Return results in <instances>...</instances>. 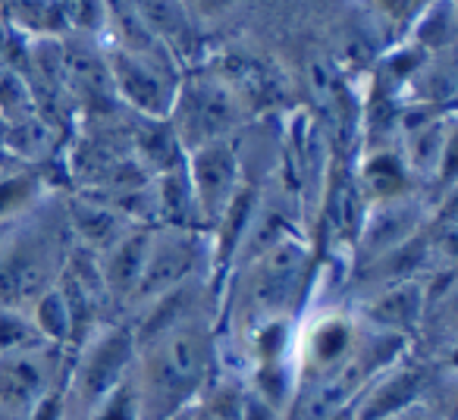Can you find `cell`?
I'll return each mask as SVG.
<instances>
[{
  "label": "cell",
  "mask_w": 458,
  "mask_h": 420,
  "mask_svg": "<svg viewBox=\"0 0 458 420\" xmlns=\"http://www.w3.org/2000/svg\"><path fill=\"white\" fill-rule=\"evenodd\" d=\"M220 342L210 314L185 317L139 342L135 386L141 420H164L198 405L216 380Z\"/></svg>",
  "instance_id": "obj_1"
},
{
  "label": "cell",
  "mask_w": 458,
  "mask_h": 420,
  "mask_svg": "<svg viewBox=\"0 0 458 420\" xmlns=\"http://www.w3.org/2000/svg\"><path fill=\"white\" fill-rule=\"evenodd\" d=\"M51 197L22 217L13 226L7 245L0 248V305L29 311L51 286H57V276L72 248L66 210L60 217L54 207H47Z\"/></svg>",
  "instance_id": "obj_2"
},
{
  "label": "cell",
  "mask_w": 458,
  "mask_h": 420,
  "mask_svg": "<svg viewBox=\"0 0 458 420\" xmlns=\"http://www.w3.org/2000/svg\"><path fill=\"white\" fill-rule=\"evenodd\" d=\"M311 245L301 232L283 236L242 267L245 282L239 289V307L245 330L276 317L299 320L311 295Z\"/></svg>",
  "instance_id": "obj_3"
},
{
  "label": "cell",
  "mask_w": 458,
  "mask_h": 420,
  "mask_svg": "<svg viewBox=\"0 0 458 420\" xmlns=\"http://www.w3.org/2000/svg\"><path fill=\"white\" fill-rule=\"evenodd\" d=\"M245 116H249L245 101L216 70H182L166 122L189 154L214 141L239 139Z\"/></svg>",
  "instance_id": "obj_4"
},
{
  "label": "cell",
  "mask_w": 458,
  "mask_h": 420,
  "mask_svg": "<svg viewBox=\"0 0 458 420\" xmlns=\"http://www.w3.org/2000/svg\"><path fill=\"white\" fill-rule=\"evenodd\" d=\"M135 357H139V342L126 320L104 323L85 342H79L70 355V374H66L70 411L82 417L91 405H98L110 389H116L132 374Z\"/></svg>",
  "instance_id": "obj_5"
},
{
  "label": "cell",
  "mask_w": 458,
  "mask_h": 420,
  "mask_svg": "<svg viewBox=\"0 0 458 420\" xmlns=\"http://www.w3.org/2000/svg\"><path fill=\"white\" fill-rule=\"evenodd\" d=\"M358 336H361V320L355 311H345L339 305L308 307L301 326L295 323L293 342L299 395L343 374L358 349Z\"/></svg>",
  "instance_id": "obj_6"
},
{
  "label": "cell",
  "mask_w": 458,
  "mask_h": 420,
  "mask_svg": "<svg viewBox=\"0 0 458 420\" xmlns=\"http://www.w3.org/2000/svg\"><path fill=\"white\" fill-rule=\"evenodd\" d=\"M191 280H214V245L208 232L198 230H160L154 226L151 251L141 282L129 307L141 311L170 289Z\"/></svg>",
  "instance_id": "obj_7"
},
{
  "label": "cell",
  "mask_w": 458,
  "mask_h": 420,
  "mask_svg": "<svg viewBox=\"0 0 458 420\" xmlns=\"http://www.w3.org/2000/svg\"><path fill=\"white\" fill-rule=\"evenodd\" d=\"M70 355L72 349L51 342H35L0 355V414L29 420L54 389H66Z\"/></svg>",
  "instance_id": "obj_8"
},
{
  "label": "cell",
  "mask_w": 458,
  "mask_h": 420,
  "mask_svg": "<svg viewBox=\"0 0 458 420\" xmlns=\"http://www.w3.org/2000/svg\"><path fill=\"white\" fill-rule=\"evenodd\" d=\"M185 176H189L191 195H195L198 214H201L204 232H214L239 191L249 185L245 179V160L239 139L214 141V145L195 147L185 154Z\"/></svg>",
  "instance_id": "obj_9"
},
{
  "label": "cell",
  "mask_w": 458,
  "mask_h": 420,
  "mask_svg": "<svg viewBox=\"0 0 458 420\" xmlns=\"http://www.w3.org/2000/svg\"><path fill=\"white\" fill-rule=\"evenodd\" d=\"M104 60H107L116 104H123L135 116H151V120L170 116L179 79H182L179 66L135 57V54L114 45H104Z\"/></svg>",
  "instance_id": "obj_10"
},
{
  "label": "cell",
  "mask_w": 458,
  "mask_h": 420,
  "mask_svg": "<svg viewBox=\"0 0 458 420\" xmlns=\"http://www.w3.org/2000/svg\"><path fill=\"white\" fill-rule=\"evenodd\" d=\"M427 217H430V210L414 195L399 197V201H386V204H370L361 220L355 245H352L355 257L361 264H374V261H380V257L393 255L402 245L418 239Z\"/></svg>",
  "instance_id": "obj_11"
},
{
  "label": "cell",
  "mask_w": 458,
  "mask_h": 420,
  "mask_svg": "<svg viewBox=\"0 0 458 420\" xmlns=\"http://www.w3.org/2000/svg\"><path fill=\"white\" fill-rule=\"evenodd\" d=\"M427 305H430V292H427L424 280L411 276V280L389 282V286H380L377 292H370L358 305L355 314L370 330L411 339L418 332L420 320H424Z\"/></svg>",
  "instance_id": "obj_12"
},
{
  "label": "cell",
  "mask_w": 458,
  "mask_h": 420,
  "mask_svg": "<svg viewBox=\"0 0 458 420\" xmlns=\"http://www.w3.org/2000/svg\"><path fill=\"white\" fill-rule=\"evenodd\" d=\"M64 210H66V226H70L72 242L95 251V255L107 251L116 239L126 236L135 226L120 207H114V204L107 201V197L89 195V191L72 195Z\"/></svg>",
  "instance_id": "obj_13"
},
{
  "label": "cell",
  "mask_w": 458,
  "mask_h": 420,
  "mask_svg": "<svg viewBox=\"0 0 458 420\" xmlns=\"http://www.w3.org/2000/svg\"><path fill=\"white\" fill-rule=\"evenodd\" d=\"M154 226H132L126 236H120L107 251L98 255V267H101V280L107 289L114 305H129L141 282L148 264V251H151Z\"/></svg>",
  "instance_id": "obj_14"
},
{
  "label": "cell",
  "mask_w": 458,
  "mask_h": 420,
  "mask_svg": "<svg viewBox=\"0 0 458 420\" xmlns=\"http://www.w3.org/2000/svg\"><path fill=\"white\" fill-rule=\"evenodd\" d=\"M132 7L182 70L198 57L201 35H198V22L185 7V0H132Z\"/></svg>",
  "instance_id": "obj_15"
},
{
  "label": "cell",
  "mask_w": 458,
  "mask_h": 420,
  "mask_svg": "<svg viewBox=\"0 0 458 420\" xmlns=\"http://www.w3.org/2000/svg\"><path fill=\"white\" fill-rule=\"evenodd\" d=\"M355 179L368 204H386L414 195V176L395 145L364 147L355 166Z\"/></svg>",
  "instance_id": "obj_16"
},
{
  "label": "cell",
  "mask_w": 458,
  "mask_h": 420,
  "mask_svg": "<svg viewBox=\"0 0 458 420\" xmlns=\"http://www.w3.org/2000/svg\"><path fill=\"white\" fill-rule=\"evenodd\" d=\"M129 147L132 157L148 176L179 170L185 164V147L179 145L176 132L166 120H151V116L129 113Z\"/></svg>",
  "instance_id": "obj_17"
},
{
  "label": "cell",
  "mask_w": 458,
  "mask_h": 420,
  "mask_svg": "<svg viewBox=\"0 0 458 420\" xmlns=\"http://www.w3.org/2000/svg\"><path fill=\"white\" fill-rule=\"evenodd\" d=\"M45 197H51L45 172L20 164L4 147L0 154V223H16V220L29 217Z\"/></svg>",
  "instance_id": "obj_18"
},
{
  "label": "cell",
  "mask_w": 458,
  "mask_h": 420,
  "mask_svg": "<svg viewBox=\"0 0 458 420\" xmlns=\"http://www.w3.org/2000/svg\"><path fill=\"white\" fill-rule=\"evenodd\" d=\"M151 189H154V226H160V230L204 232L201 214H198L195 195H191L189 176H185V164L179 170L151 176Z\"/></svg>",
  "instance_id": "obj_19"
},
{
  "label": "cell",
  "mask_w": 458,
  "mask_h": 420,
  "mask_svg": "<svg viewBox=\"0 0 458 420\" xmlns=\"http://www.w3.org/2000/svg\"><path fill=\"white\" fill-rule=\"evenodd\" d=\"M455 0H427L408 20V35L414 47L427 54V57H439V54H452L455 45Z\"/></svg>",
  "instance_id": "obj_20"
},
{
  "label": "cell",
  "mask_w": 458,
  "mask_h": 420,
  "mask_svg": "<svg viewBox=\"0 0 458 420\" xmlns=\"http://www.w3.org/2000/svg\"><path fill=\"white\" fill-rule=\"evenodd\" d=\"M29 317H32L35 330L45 342L60 345V349H72V314L66 305L64 292L57 286H51L32 307H29Z\"/></svg>",
  "instance_id": "obj_21"
},
{
  "label": "cell",
  "mask_w": 458,
  "mask_h": 420,
  "mask_svg": "<svg viewBox=\"0 0 458 420\" xmlns=\"http://www.w3.org/2000/svg\"><path fill=\"white\" fill-rule=\"evenodd\" d=\"M41 113L32 95V85L22 76L20 66L0 63V126H13L29 116Z\"/></svg>",
  "instance_id": "obj_22"
},
{
  "label": "cell",
  "mask_w": 458,
  "mask_h": 420,
  "mask_svg": "<svg viewBox=\"0 0 458 420\" xmlns=\"http://www.w3.org/2000/svg\"><path fill=\"white\" fill-rule=\"evenodd\" d=\"M57 4H60V20H64L66 35L104 41V35H107V16H110L107 0H57Z\"/></svg>",
  "instance_id": "obj_23"
},
{
  "label": "cell",
  "mask_w": 458,
  "mask_h": 420,
  "mask_svg": "<svg viewBox=\"0 0 458 420\" xmlns=\"http://www.w3.org/2000/svg\"><path fill=\"white\" fill-rule=\"evenodd\" d=\"M82 420H141V401L135 374H129L116 389H110L98 405H91L82 414Z\"/></svg>",
  "instance_id": "obj_24"
},
{
  "label": "cell",
  "mask_w": 458,
  "mask_h": 420,
  "mask_svg": "<svg viewBox=\"0 0 458 420\" xmlns=\"http://www.w3.org/2000/svg\"><path fill=\"white\" fill-rule=\"evenodd\" d=\"M45 342L35 330L29 311H16V307L0 305V355H10L16 349H26V345Z\"/></svg>",
  "instance_id": "obj_25"
},
{
  "label": "cell",
  "mask_w": 458,
  "mask_h": 420,
  "mask_svg": "<svg viewBox=\"0 0 458 420\" xmlns=\"http://www.w3.org/2000/svg\"><path fill=\"white\" fill-rule=\"evenodd\" d=\"M242 420H286V414L276 411L270 401H264L261 395L245 386L242 389Z\"/></svg>",
  "instance_id": "obj_26"
},
{
  "label": "cell",
  "mask_w": 458,
  "mask_h": 420,
  "mask_svg": "<svg viewBox=\"0 0 458 420\" xmlns=\"http://www.w3.org/2000/svg\"><path fill=\"white\" fill-rule=\"evenodd\" d=\"M239 0H185V7H189V13L198 20H220V16H226L229 10L236 7Z\"/></svg>",
  "instance_id": "obj_27"
},
{
  "label": "cell",
  "mask_w": 458,
  "mask_h": 420,
  "mask_svg": "<svg viewBox=\"0 0 458 420\" xmlns=\"http://www.w3.org/2000/svg\"><path fill=\"white\" fill-rule=\"evenodd\" d=\"M374 4L380 7V13L393 22H408L414 7H418V0H374Z\"/></svg>",
  "instance_id": "obj_28"
},
{
  "label": "cell",
  "mask_w": 458,
  "mask_h": 420,
  "mask_svg": "<svg viewBox=\"0 0 458 420\" xmlns=\"http://www.w3.org/2000/svg\"><path fill=\"white\" fill-rule=\"evenodd\" d=\"M395 420H443V417H439V411H433V407H427L424 401H420V405H414V407H408V411H402Z\"/></svg>",
  "instance_id": "obj_29"
},
{
  "label": "cell",
  "mask_w": 458,
  "mask_h": 420,
  "mask_svg": "<svg viewBox=\"0 0 458 420\" xmlns=\"http://www.w3.org/2000/svg\"><path fill=\"white\" fill-rule=\"evenodd\" d=\"M164 420H195V405L185 407V411H179V414H173V417H164Z\"/></svg>",
  "instance_id": "obj_30"
},
{
  "label": "cell",
  "mask_w": 458,
  "mask_h": 420,
  "mask_svg": "<svg viewBox=\"0 0 458 420\" xmlns=\"http://www.w3.org/2000/svg\"><path fill=\"white\" fill-rule=\"evenodd\" d=\"M195 420H210V414H208V411H204V407H201V405H195Z\"/></svg>",
  "instance_id": "obj_31"
},
{
  "label": "cell",
  "mask_w": 458,
  "mask_h": 420,
  "mask_svg": "<svg viewBox=\"0 0 458 420\" xmlns=\"http://www.w3.org/2000/svg\"><path fill=\"white\" fill-rule=\"evenodd\" d=\"M66 420H82V417H79V414H72V411H70V417H66Z\"/></svg>",
  "instance_id": "obj_32"
},
{
  "label": "cell",
  "mask_w": 458,
  "mask_h": 420,
  "mask_svg": "<svg viewBox=\"0 0 458 420\" xmlns=\"http://www.w3.org/2000/svg\"><path fill=\"white\" fill-rule=\"evenodd\" d=\"M420 4H427V0H418V7H420ZM418 7H414V10H418Z\"/></svg>",
  "instance_id": "obj_33"
},
{
  "label": "cell",
  "mask_w": 458,
  "mask_h": 420,
  "mask_svg": "<svg viewBox=\"0 0 458 420\" xmlns=\"http://www.w3.org/2000/svg\"><path fill=\"white\" fill-rule=\"evenodd\" d=\"M393 420H395V417H393Z\"/></svg>",
  "instance_id": "obj_34"
}]
</instances>
